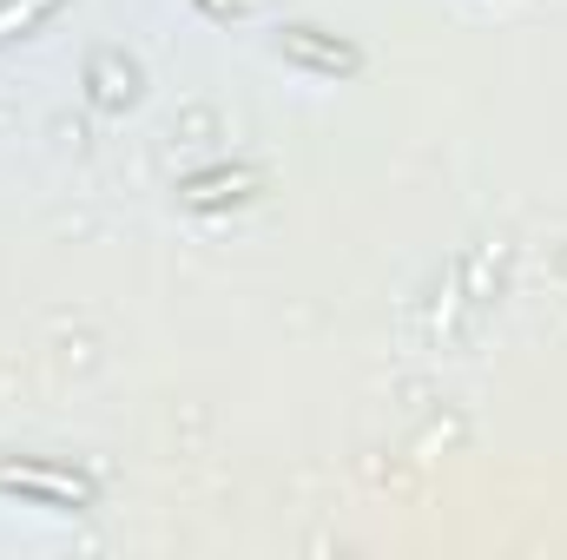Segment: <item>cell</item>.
Segmentation results:
<instances>
[{
  "mask_svg": "<svg viewBox=\"0 0 567 560\" xmlns=\"http://www.w3.org/2000/svg\"><path fill=\"white\" fill-rule=\"evenodd\" d=\"M0 488L40 495V501H60V508H93V481L60 475V468H0Z\"/></svg>",
  "mask_w": 567,
  "mask_h": 560,
  "instance_id": "cell-1",
  "label": "cell"
},
{
  "mask_svg": "<svg viewBox=\"0 0 567 560\" xmlns=\"http://www.w3.org/2000/svg\"><path fill=\"white\" fill-rule=\"evenodd\" d=\"M205 7H225V0H205Z\"/></svg>",
  "mask_w": 567,
  "mask_h": 560,
  "instance_id": "cell-4",
  "label": "cell"
},
{
  "mask_svg": "<svg viewBox=\"0 0 567 560\" xmlns=\"http://www.w3.org/2000/svg\"><path fill=\"white\" fill-rule=\"evenodd\" d=\"M40 7H47V0H7V7H0V27H27Z\"/></svg>",
  "mask_w": 567,
  "mask_h": 560,
  "instance_id": "cell-3",
  "label": "cell"
},
{
  "mask_svg": "<svg viewBox=\"0 0 567 560\" xmlns=\"http://www.w3.org/2000/svg\"><path fill=\"white\" fill-rule=\"evenodd\" d=\"M284 53H303V60H317V66H357L350 46H317L310 27H290V33H284Z\"/></svg>",
  "mask_w": 567,
  "mask_h": 560,
  "instance_id": "cell-2",
  "label": "cell"
}]
</instances>
